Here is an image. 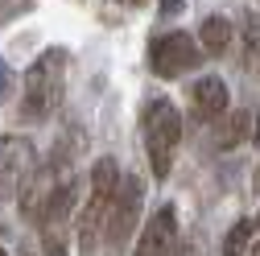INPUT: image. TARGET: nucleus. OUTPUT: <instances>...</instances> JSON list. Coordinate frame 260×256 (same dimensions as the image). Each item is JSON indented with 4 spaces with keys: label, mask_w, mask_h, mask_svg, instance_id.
<instances>
[{
    "label": "nucleus",
    "mask_w": 260,
    "mask_h": 256,
    "mask_svg": "<svg viewBox=\"0 0 260 256\" xmlns=\"http://www.w3.org/2000/svg\"><path fill=\"white\" fill-rule=\"evenodd\" d=\"M236 42V21L223 17V13H211L203 25H199V46L203 54H227Z\"/></svg>",
    "instance_id": "obj_11"
},
{
    "label": "nucleus",
    "mask_w": 260,
    "mask_h": 256,
    "mask_svg": "<svg viewBox=\"0 0 260 256\" xmlns=\"http://www.w3.org/2000/svg\"><path fill=\"white\" fill-rule=\"evenodd\" d=\"M161 13H182V0H161Z\"/></svg>",
    "instance_id": "obj_16"
},
{
    "label": "nucleus",
    "mask_w": 260,
    "mask_h": 256,
    "mask_svg": "<svg viewBox=\"0 0 260 256\" xmlns=\"http://www.w3.org/2000/svg\"><path fill=\"white\" fill-rule=\"evenodd\" d=\"M248 256H260V240H252V248H248Z\"/></svg>",
    "instance_id": "obj_18"
},
{
    "label": "nucleus",
    "mask_w": 260,
    "mask_h": 256,
    "mask_svg": "<svg viewBox=\"0 0 260 256\" xmlns=\"http://www.w3.org/2000/svg\"><path fill=\"white\" fill-rule=\"evenodd\" d=\"M256 232H260V215H256Z\"/></svg>",
    "instance_id": "obj_22"
},
{
    "label": "nucleus",
    "mask_w": 260,
    "mask_h": 256,
    "mask_svg": "<svg viewBox=\"0 0 260 256\" xmlns=\"http://www.w3.org/2000/svg\"><path fill=\"white\" fill-rule=\"evenodd\" d=\"M83 195H87V186H83L75 174H67V178L58 182L50 207H46L42 219H38V236H42V252H46V256H67V248H71V228H79Z\"/></svg>",
    "instance_id": "obj_4"
},
{
    "label": "nucleus",
    "mask_w": 260,
    "mask_h": 256,
    "mask_svg": "<svg viewBox=\"0 0 260 256\" xmlns=\"http://www.w3.org/2000/svg\"><path fill=\"white\" fill-rule=\"evenodd\" d=\"M203 58H207V54H203L199 38L174 29V34L153 38V46H149V71H153L157 79H182V75H190L194 67H199Z\"/></svg>",
    "instance_id": "obj_6"
},
{
    "label": "nucleus",
    "mask_w": 260,
    "mask_h": 256,
    "mask_svg": "<svg viewBox=\"0 0 260 256\" xmlns=\"http://www.w3.org/2000/svg\"><path fill=\"white\" fill-rule=\"evenodd\" d=\"M67 174H71V166H62V157H58V153L50 157V162H42L34 174L25 178V186L17 190V207H21V215L38 223V219H42V211L50 207V199H54L58 182L67 178Z\"/></svg>",
    "instance_id": "obj_7"
},
{
    "label": "nucleus",
    "mask_w": 260,
    "mask_h": 256,
    "mask_svg": "<svg viewBox=\"0 0 260 256\" xmlns=\"http://www.w3.org/2000/svg\"><path fill=\"white\" fill-rule=\"evenodd\" d=\"M120 166L116 157H95V166L87 174V195H83V207H79V252L83 256H95V248L104 244V228H108V215H112V203L120 195Z\"/></svg>",
    "instance_id": "obj_2"
},
{
    "label": "nucleus",
    "mask_w": 260,
    "mask_h": 256,
    "mask_svg": "<svg viewBox=\"0 0 260 256\" xmlns=\"http://www.w3.org/2000/svg\"><path fill=\"white\" fill-rule=\"evenodd\" d=\"M252 240H256V223L252 219H240L236 228L227 232V240H223V256H248Z\"/></svg>",
    "instance_id": "obj_14"
},
{
    "label": "nucleus",
    "mask_w": 260,
    "mask_h": 256,
    "mask_svg": "<svg viewBox=\"0 0 260 256\" xmlns=\"http://www.w3.org/2000/svg\"><path fill=\"white\" fill-rule=\"evenodd\" d=\"M0 256H9V248H0Z\"/></svg>",
    "instance_id": "obj_21"
},
{
    "label": "nucleus",
    "mask_w": 260,
    "mask_h": 256,
    "mask_svg": "<svg viewBox=\"0 0 260 256\" xmlns=\"http://www.w3.org/2000/svg\"><path fill=\"white\" fill-rule=\"evenodd\" d=\"M252 182H256V190H260V170H256V178H252Z\"/></svg>",
    "instance_id": "obj_19"
},
{
    "label": "nucleus",
    "mask_w": 260,
    "mask_h": 256,
    "mask_svg": "<svg viewBox=\"0 0 260 256\" xmlns=\"http://www.w3.org/2000/svg\"><path fill=\"white\" fill-rule=\"evenodd\" d=\"M252 141H256V149H260V112H256V124H252Z\"/></svg>",
    "instance_id": "obj_17"
},
{
    "label": "nucleus",
    "mask_w": 260,
    "mask_h": 256,
    "mask_svg": "<svg viewBox=\"0 0 260 256\" xmlns=\"http://www.w3.org/2000/svg\"><path fill=\"white\" fill-rule=\"evenodd\" d=\"M141 211H145V182L137 174H128L120 182V195L112 203V215H108V228H104V248L108 256H120L128 248V240L141 236Z\"/></svg>",
    "instance_id": "obj_5"
},
{
    "label": "nucleus",
    "mask_w": 260,
    "mask_h": 256,
    "mask_svg": "<svg viewBox=\"0 0 260 256\" xmlns=\"http://www.w3.org/2000/svg\"><path fill=\"white\" fill-rule=\"evenodd\" d=\"M38 170V149L29 137H0V199H13L25 186V178Z\"/></svg>",
    "instance_id": "obj_8"
},
{
    "label": "nucleus",
    "mask_w": 260,
    "mask_h": 256,
    "mask_svg": "<svg viewBox=\"0 0 260 256\" xmlns=\"http://www.w3.org/2000/svg\"><path fill=\"white\" fill-rule=\"evenodd\" d=\"M141 137H145V153H149V170L153 178H170L174 157L182 145V112L174 108V100L153 95L141 112Z\"/></svg>",
    "instance_id": "obj_3"
},
{
    "label": "nucleus",
    "mask_w": 260,
    "mask_h": 256,
    "mask_svg": "<svg viewBox=\"0 0 260 256\" xmlns=\"http://www.w3.org/2000/svg\"><path fill=\"white\" fill-rule=\"evenodd\" d=\"M25 9H34V0H0V25H9L17 21Z\"/></svg>",
    "instance_id": "obj_15"
},
{
    "label": "nucleus",
    "mask_w": 260,
    "mask_h": 256,
    "mask_svg": "<svg viewBox=\"0 0 260 256\" xmlns=\"http://www.w3.org/2000/svg\"><path fill=\"white\" fill-rule=\"evenodd\" d=\"M252 124H256V116L252 112H227V120H219L215 124V149H240L244 141H252Z\"/></svg>",
    "instance_id": "obj_12"
},
{
    "label": "nucleus",
    "mask_w": 260,
    "mask_h": 256,
    "mask_svg": "<svg viewBox=\"0 0 260 256\" xmlns=\"http://www.w3.org/2000/svg\"><path fill=\"white\" fill-rule=\"evenodd\" d=\"M227 104H232V91H227V83H223L219 75L194 79V87H190V112L199 116V120H219V116H227Z\"/></svg>",
    "instance_id": "obj_10"
},
{
    "label": "nucleus",
    "mask_w": 260,
    "mask_h": 256,
    "mask_svg": "<svg viewBox=\"0 0 260 256\" xmlns=\"http://www.w3.org/2000/svg\"><path fill=\"white\" fill-rule=\"evenodd\" d=\"M67 67L71 58L62 46H46L25 71V87H21V120L29 124H46L58 116L62 95H67Z\"/></svg>",
    "instance_id": "obj_1"
},
{
    "label": "nucleus",
    "mask_w": 260,
    "mask_h": 256,
    "mask_svg": "<svg viewBox=\"0 0 260 256\" xmlns=\"http://www.w3.org/2000/svg\"><path fill=\"white\" fill-rule=\"evenodd\" d=\"M124 5H145V0H124Z\"/></svg>",
    "instance_id": "obj_20"
},
{
    "label": "nucleus",
    "mask_w": 260,
    "mask_h": 256,
    "mask_svg": "<svg viewBox=\"0 0 260 256\" xmlns=\"http://www.w3.org/2000/svg\"><path fill=\"white\" fill-rule=\"evenodd\" d=\"M178 252V207L174 203H161L137 236L133 256H174Z\"/></svg>",
    "instance_id": "obj_9"
},
{
    "label": "nucleus",
    "mask_w": 260,
    "mask_h": 256,
    "mask_svg": "<svg viewBox=\"0 0 260 256\" xmlns=\"http://www.w3.org/2000/svg\"><path fill=\"white\" fill-rule=\"evenodd\" d=\"M240 50H244V67L256 71V62H260V13H244L240 21Z\"/></svg>",
    "instance_id": "obj_13"
},
{
    "label": "nucleus",
    "mask_w": 260,
    "mask_h": 256,
    "mask_svg": "<svg viewBox=\"0 0 260 256\" xmlns=\"http://www.w3.org/2000/svg\"><path fill=\"white\" fill-rule=\"evenodd\" d=\"M256 71H260V62H256Z\"/></svg>",
    "instance_id": "obj_23"
}]
</instances>
